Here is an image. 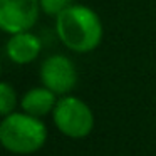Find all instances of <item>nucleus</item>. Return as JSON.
Returning <instances> with one entry per match:
<instances>
[{
	"instance_id": "f257e3e1",
	"label": "nucleus",
	"mask_w": 156,
	"mask_h": 156,
	"mask_svg": "<svg viewBox=\"0 0 156 156\" xmlns=\"http://www.w3.org/2000/svg\"><path fill=\"white\" fill-rule=\"evenodd\" d=\"M55 32L61 42L74 52H91L102 41L99 15L86 5H71L55 17Z\"/></svg>"
},
{
	"instance_id": "f03ea898",
	"label": "nucleus",
	"mask_w": 156,
	"mask_h": 156,
	"mask_svg": "<svg viewBox=\"0 0 156 156\" xmlns=\"http://www.w3.org/2000/svg\"><path fill=\"white\" fill-rule=\"evenodd\" d=\"M47 129L41 118L27 112H12L0 122V143L14 154H30L45 144Z\"/></svg>"
},
{
	"instance_id": "7ed1b4c3",
	"label": "nucleus",
	"mask_w": 156,
	"mask_h": 156,
	"mask_svg": "<svg viewBox=\"0 0 156 156\" xmlns=\"http://www.w3.org/2000/svg\"><path fill=\"white\" fill-rule=\"evenodd\" d=\"M54 124L64 136L81 139L91 134L94 128V112L82 99L76 96H62L52 111Z\"/></svg>"
},
{
	"instance_id": "20e7f679",
	"label": "nucleus",
	"mask_w": 156,
	"mask_h": 156,
	"mask_svg": "<svg viewBox=\"0 0 156 156\" xmlns=\"http://www.w3.org/2000/svg\"><path fill=\"white\" fill-rule=\"evenodd\" d=\"M41 0H0V27L9 34L27 32L35 25Z\"/></svg>"
},
{
	"instance_id": "39448f33",
	"label": "nucleus",
	"mask_w": 156,
	"mask_h": 156,
	"mask_svg": "<svg viewBox=\"0 0 156 156\" xmlns=\"http://www.w3.org/2000/svg\"><path fill=\"white\" fill-rule=\"evenodd\" d=\"M42 86L57 96H67L77 84V71L74 62L66 55H51L41 66Z\"/></svg>"
},
{
	"instance_id": "423d86ee",
	"label": "nucleus",
	"mask_w": 156,
	"mask_h": 156,
	"mask_svg": "<svg viewBox=\"0 0 156 156\" xmlns=\"http://www.w3.org/2000/svg\"><path fill=\"white\" fill-rule=\"evenodd\" d=\"M41 39L37 35L30 34V32H20V34H14L9 39L5 51L12 62L15 64H29V62L35 61L41 54Z\"/></svg>"
},
{
	"instance_id": "0eeeda50",
	"label": "nucleus",
	"mask_w": 156,
	"mask_h": 156,
	"mask_svg": "<svg viewBox=\"0 0 156 156\" xmlns=\"http://www.w3.org/2000/svg\"><path fill=\"white\" fill-rule=\"evenodd\" d=\"M57 101V94H54L51 89L42 86V87H32L30 91H27L22 96L20 108L27 114L42 118V116H47L54 111Z\"/></svg>"
},
{
	"instance_id": "6e6552de",
	"label": "nucleus",
	"mask_w": 156,
	"mask_h": 156,
	"mask_svg": "<svg viewBox=\"0 0 156 156\" xmlns=\"http://www.w3.org/2000/svg\"><path fill=\"white\" fill-rule=\"evenodd\" d=\"M15 104H17V94H15L14 87L9 82H2L0 84V112H2V116L12 114Z\"/></svg>"
},
{
	"instance_id": "1a4fd4ad",
	"label": "nucleus",
	"mask_w": 156,
	"mask_h": 156,
	"mask_svg": "<svg viewBox=\"0 0 156 156\" xmlns=\"http://www.w3.org/2000/svg\"><path fill=\"white\" fill-rule=\"evenodd\" d=\"M74 0H41V10L45 15H51V17H57L61 15L64 10H67Z\"/></svg>"
}]
</instances>
